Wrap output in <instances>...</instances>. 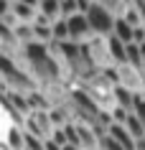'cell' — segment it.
I'll return each mask as SVG.
<instances>
[{"label": "cell", "instance_id": "obj_2", "mask_svg": "<svg viewBox=\"0 0 145 150\" xmlns=\"http://www.w3.org/2000/svg\"><path fill=\"white\" fill-rule=\"evenodd\" d=\"M0 79L8 84V92H16V94H23V97L38 89L36 81L28 76V71L21 66V61L13 59V56L0 54Z\"/></svg>", "mask_w": 145, "mask_h": 150}, {"label": "cell", "instance_id": "obj_6", "mask_svg": "<svg viewBox=\"0 0 145 150\" xmlns=\"http://www.w3.org/2000/svg\"><path fill=\"white\" fill-rule=\"evenodd\" d=\"M25 132L38 140H48L54 132V125L48 122V112H31L25 117Z\"/></svg>", "mask_w": 145, "mask_h": 150}, {"label": "cell", "instance_id": "obj_10", "mask_svg": "<svg viewBox=\"0 0 145 150\" xmlns=\"http://www.w3.org/2000/svg\"><path fill=\"white\" fill-rule=\"evenodd\" d=\"M122 127L130 132V137H132L135 142L140 140V137H145V130H143V125L135 120V115H127V117H125V122H122Z\"/></svg>", "mask_w": 145, "mask_h": 150}, {"label": "cell", "instance_id": "obj_9", "mask_svg": "<svg viewBox=\"0 0 145 150\" xmlns=\"http://www.w3.org/2000/svg\"><path fill=\"white\" fill-rule=\"evenodd\" d=\"M112 36L120 43H132V28H130L122 18H115V25H112Z\"/></svg>", "mask_w": 145, "mask_h": 150}, {"label": "cell", "instance_id": "obj_18", "mask_svg": "<svg viewBox=\"0 0 145 150\" xmlns=\"http://www.w3.org/2000/svg\"><path fill=\"white\" fill-rule=\"evenodd\" d=\"M64 150H76V148H64Z\"/></svg>", "mask_w": 145, "mask_h": 150}, {"label": "cell", "instance_id": "obj_7", "mask_svg": "<svg viewBox=\"0 0 145 150\" xmlns=\"http://www.w3.org/2000/svg\"><path fill=\"white\" fill-rule=\"evenodd\" d=\"M38 3H25V0H10V16L16 23H33L38 13Z\"/></svg>", "mask_w": 145, "mask_h": 150}, {"label": "cell", "instance_id": "obj_14", "mask_svg": "<svg viewBox=\"0 0 145 150\" xmlns=\"http://www.w3.org/2000/svg\"><path fill=\"white\" fill-rule=\"evenodd\" d=\"M97 150H122V148L112 140V137H110V135H105V137H99V140H97Z\"/></svg>", "mask_w": 145, "mask_h": 150}, {"label": "cell", "instance_id": "obj_13", "mask_svg": "<svg viewBox=\"0 0 145 150\" xmlns=\"http://www.w3.org/2000/svg\"><path fill=\"white\" fill-rule=\"evenodd\" d=\"M59 8H61V18H71L76 10V0H59Z\"/></svg>", "mask_w": 145, "mask_h": 150}, {"label": "cell", "instance_id": "obj_15", "mask_svg": "<svg viewBox=\"0 0 145 150\" xmlns=\"http://www.w3.org/2000/svg\"><path fill=\"white\" fill-rule=\"evenodd\" d=\"M10 0H0V21H10Z\"/></svg>", "mask_w": 145, "mask_h": 150}, {"label": "cell", "instance_id": "obj_5", "mask_svg": "<svg viewBox=\"0 0 145 150\" xmlns=\"http://www.w3.org/2000/svg\"><path fill=\"white\" fill-rule=\"evenodd\" d=\"M66 21V33H69V43H79L84 46L89 38H92V31H89V23L81 13H74L71 18H64Z\"/></svg>", "mask_w": 145, "mask_h": 150}, {"label": "cell", "instance_id": "obj_16", "mask_svg": "<svg viewBox=\"0 0 145 150\" xmlns=\"http://www.w3.org/2000/svg\"><path fill=\"white\" fill-rule=\"evenodd\" d=\"M135 150H145V137H140V140L135 142Z\"/></svg>", "mask_w": 145, "mask_h": 150}, {"label": "cell", "instance_id": "obj_1", "mask_svg": "<svg viewBox=\"0 0 145 150\" xmlns=\"http://www.w3.org/2000/svg\"><path fill=\"white\" fill-rule=\"evenodd\" d=\"M21 56L25 61V71L28 76L36 81L38 89H51V87H64V69L59 59L51 51L48 46L43 43H28V46H21ZM21 61V64H23Z\"/></svg>", "mask_w": 145, "mask_h": 150}, {"label": "cell", "instance_id": "obj_3", "mask_svg": "<svg viewBox=\"0 0 145 150\" xmlns=\"http://www.w3.org/2000/svg\"><path fill=\"white\" fill-rule=\"evenodd\" d=\"M81 16L87 18L89 23V31H92V36H97V38H110L112 36V25H115V18L107 13L99 3H89L87 10L81 13Z\"/></svg>", "mask_w": 145, "mask_h": 150}, {"label": "cell", "instance_id": "obj_11", "mask_svg": "<svg viewBox=\"0 0 145 150\" xmlns=\"http://www.w3.org/2000/svg\"><path fill=\"white\" fill-rule=\"evenodd\" d=\"M132 115H135V120L143 125L145 130V94H137L135 97V104H132Z\"/></svg>", "mask_w": 145, "mask_h": 150}, {"label": "cell", "instance_id": "obj_17", "mask_svg": "<svg viewBox=\"0 0 145 150\" xmlns=\"http://www.w3.org/2000/svg\"><path fill=\"white\" fill-rule=\"evenodd\" d=\"M140 74H143V84H145V66H143V69H140Z\"/></svg>", "mask_w": 145, "mask_h": 150}, {"label": "cell", "instance_id": "obj_12", "mask_svg": "<svg viewBox=\"0 0 145 150\" xmlns=\"http://www.w3.org/2000/svg\"><path fill=\"white\" fill-rule=\"evenodd\" d=\"M43 142L46 140H38V137L23 132V150H43Z\"/></svg>", "mask_w": 145, "mask_h": 150}, {"label": "cell", "instance_id": "obj_4", "mask_svg": "<svg viewBox=\"0 0 145 150\" xmlns=\"http://www.w3.org/2000/svg\"><path fill=\"white\" fill-rule=\"evenodd\" d=\"M115 87L125 89L130 94H145V84H143V74L140 69L130 66V64H122V66H115Z\"/></svg>", "mask_w": 145, "mask_h": 150}, {"label": "cell", "instance_id": "obj_8", "mask_svg": "<svg viewBox=\"0 0 145 150\" xmlns=\"http://www.w3.org/2000/svg\"><path fill=\"white\" fill-rule=\"evenodd\" d=\"M36 10H38V16H41V18H46L48 23H54V21H59V18H61L59 0H41Z\"/></svg>", "mask_w": 145, "mask_h": 150}, {"label": "cell", "instance_id": "obj_19", "mask_svg": "<svg viewBox=\"0 0 145 150\" xmlns=\"http://www.w3.org/2000/svg\"><path fill=\"white\" fill-rule=\"evenodd\" d=\"M94 150H97V148H94Z\"/></svg>", "mask_w": 145, "mask_h": 150}]
</instances>
